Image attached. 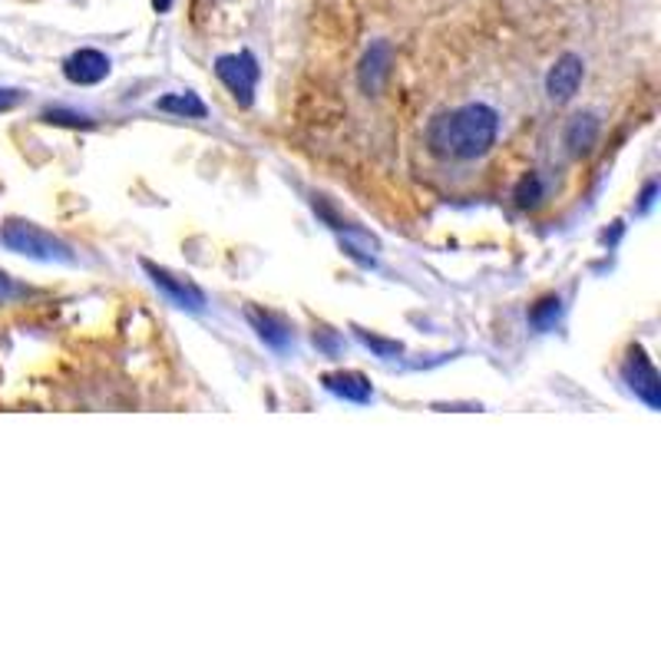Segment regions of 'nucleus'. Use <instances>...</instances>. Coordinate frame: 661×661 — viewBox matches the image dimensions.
<instances>
[{
    "label": "nucleus",
    "instance_id": "14",
    "mask_svg": "<svg viewBox=\"0 0 661 661\" xmlns=\"http://www.w3.org/2000/svg\"><path fill=\"white\" fill-rule=\"evenodd\" d=\"M559 311H563V301H559L556 295H550V298H543V301L533 305L530 324H533L536 331H546V328H553V324L559 321Z\"/></svg>",
    "mask_w": 661,
    "mask_h": 661
},
{
    "label": "nucleus",
    "instance_id": "9",
    "mask_svg": "<svg viewBox=\"0 0 661 661\" xmlns=\"http://www.w3.org/2000/svg\"><path fill=\"white\" fill-rule=\"evenodd\" d=\"M324 387L344 401H354V404H367L371 401V381L358 371H338V374H328L324 377Z\"/></svg>",
    "mask_w": 661,
    "mask_h": 661
},
{
    "label": "nucleus",
    "instance_id": "3",
    "mask_svg": "<svg viewBox=\"0 0 661 661\" xmlns=\"http://www.w3.org/2000/svg\"><path fill=\"white\" fill-rule=\"evenodd\" d=\"M215 76L228 86V93L238 99V106H252L255 86H258V60L252 53H228L215 60Z\"/></svg>",
    "mask_w": 661,
    "mask_h": 661
},
{
    "label": "nucleus",
    "instance_id": "19",
    "mask_svg": "<svg viewBox=\"0 0 661 661\" xmlns=\"http://www.w3.org/2000/svg\"><path fill=\"white\" fill-rule=\"evenodd\" d=\"M152 7H156L159 13H166V10L172 7V0H152Z\"/></svg>",
    "mask_w": 661,
    "mask_h": 661
},
{
    "label": "nucleus",
    "instance_id": "1",
    "mask_svg": "<svg viewBox=\"0 0 661 661\" xmlns=\"http://www.w3.org/2000/svg\"><path fill=\"white\" fill-rule=\"evenodd\" d=\"M500 132V113L487 103H467L440 113L427 126V146L440 159H480L493 149Z\"/></svg>",
    "mask_w": 661,
    "mask_h": 661
},
{
    "label": "nucleus",
    "instance_id": "13",
    "mask_svg": "<svg viewBox=\"0 0 661 661\" xmlns=\"http://www.w3.org/2000/svg\"><path fill=\"white\" fill-rule=\"evenodd\" d=\"M543 195H546V185H543V179H540L536 172H526V175L520 179L516 192H513V199H516L520 209H533V205H540Z\"/></svg>",
    "mask_w": 661,
    "mask_h": 661
},
{
    "label": "nucleus",
    "instance_id": "16",
    "mask_svg": "<svg viewBox=\"0 0 661 661\" xmlns=\"http://www.w3.org/2000/svg\"><path fill=\"white\" fill-rule=\"evenodd\" d=\"M361 341L367 344V348H374L381 358H391V354H401V344L397 341H381V338H371V334H364L361 331Z\"/></svg>",
    "mask_w": 661,
    "mask_h": 661
},
{
    "label": "nucleus",
    "instance_id": "17",
    "mask_svg": "<svg viewBox=\"0 0 661 661\" xmlns=\"http://www.w3.org/2000/svg\"><path fill=\"white\" fill-rule=\"evenodd\" d=\"M20 103V89H0V113L13 109Z\"/></svg>",
    "mask_w": 661,
    "mask_h": 661
},
{
    "label": "nucleus",
    "instance_id": "5",
    "mask_svg": "<svg viewBox=\"0 0 661 661\" xmlns=\"http://www.w3.org/2000/svg\"><path fill=\"white\" fill-rule=\"evenodd\" d=\"M142 268H146V275L152 278V285L172 298V305H179V308H185V311H202V308H205V291H202L199 285H192V281H185V278H175V275H169L166 268H159V265H152V262H142Z\"/></svg>",
    "mask_w": 661,
    "mask_h": 661
},
{
    "label": "nucleus",
    "instance_id": "4",
    "mask_svg": "<svg viewBox=\"0 0 661 661\" xmlns=\"http://www.w3.org/2000/svg\"><path fill=\"white\" fill-rule=\"evenodd\" d=\"M622 374H626V381H629V387L652 407V411H659L661 407V381H659V371H655V364L649 361V354H646V348L642 344H636L632 351H629V361H626V367H622Z\"/></svg>",
    "mask_w": 661,
    "mask_h": 661
},
{
    "label": "nucleus",
    "instance_id": "11",
    "mask_svg": "<svg viewBox=\"0 0 661 661\" xmlns=\"http://www.w3.org/2000/svg\"><path fill=\"white\" fill-rule=\"evenodd\" d=\"M248 321L255 324V331H258V338L268 344V348H288V341H291V328L278 318V314H262V311H248Z\"/></svg>",
    "mask_w": 661,
    "mask_h": 661
},
{
    "label": "nucleus",
    "instance_id": "10",
    "mask_svg": "<svg viewBox=\"0 0 661 661\" xmlns=\"http://www.w3.org/2000/svg\"><path fill=\"white\" fill-rule=\"evenodd\" d=\"M599 139V119L593 113H579L566 129V146L573 156H586Z\"/></svg>",
    "mask_w": 661,
    "mask_h": 661
},
{
    "label": "nucleus",
    "instance_id": "6",
    "mask_svg": "<svg viewBox=\"0 0 661 661\" xmlns=\"http://www.w3.org/2000/svg\"><path fill=\"white\" fill-rule=\"evenodd\" d=\"M583 76H586L583 60H579L576 53H563V56L553 63L550 76H546V93H550V99L569 103V99L576 96V89L583 86Z\"/></svg>",
    "mask_w": 661,
    "mask_h": 661
},
{
    "label": "nucleus",
    "instance_id": "18",
    "mask_svg": "<svg viewBox=\"0 0 661 661\" xmlns=\"http://www.w3.org/2000/svg\"><path fill=\"white\" fill-rule=\"evenodd\" d=\"M655 192H659V185H655V182H649V189H646V195H642V209H649V205L655 202Z\"/></svg>",
    "mask_w": 661,
    "mask_h": 661
},
{
    "label": "nucleus",
    "instance_id": "2",
    "mask_svg": "<svg viewBox=\"0 0 661 661\" xmlns=\"http://www.w3.org/2000/svg\"><path fill=\"white\" fill-rule=\"evenodd\" d=\"M0 245L17 252V255H26L33 262H63V265H73L76 255L66 242H60L56 235H50L46 228L33 225V222H17L10 218L3 228H0Z\"/></svg>",
    "mask_w": 661,
    "mask_h": 661
},
{
    "label": "nucleus",
    "instance_id": "12",
    "mask_svg": "<svg viewBox=\"0 0 661 661\" xmlns=\"http://www.w3.org/2000/svg\"><path fill=\"white\" fill-rule=\"evenodd\" d=\"M156 109L162 113H172V116H182V119H205V103L195 96V93H169L156 103Z\"/></svg>",
    "mask_w": 661,
    "mask_h": 661
},
{
    "label": "nucleus",
    "instance_id": "8",
    "mask_svg": "<svg viewBox=\"0 0 661 661\" xmlns=\"http://www.w3.org/2000/svg\"><path fill=\"white\" fill-rule=\"evenodd\" d=\"M387 70H391V46L384 40H377V43H371V50L361 60V73H358L361 76V89L367 96L377 93L384 86V79H387Z\"/></svg>",
    "mask_w": 661,
    "mask_h": 661
},
{
    "label": "nucleus",
    "instance_id": "7",
    "mask_svg": "<svg viewBox=\"0 0 661 661\" xmlns=\"http://www.w3.org/2000/svg\"><path fill=\"white\" fill-rule=\"evenodd\" d=\"M63 76L76 86H93L109 76V56L99 50H76L63 63Z\"/></svg>",
    "mask_w": 661,
    "mask_h": 661
},
{
    "label": "nucleus",
    "instance_id": "15",
    "mask_svg": "<svg viewBox=\"0 0 661 661\" xmlns=\"http://www.w3.org/2000/svg\"><path fill=\"white\" fill-rule=\"evenodd\" d=\"M43 122H50V126H93L89 116L70 113V109H46V113H43Z\"/></svg>",
    "mask_w": 661,
    "mask_h": 661
}]
</instances>
